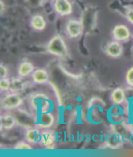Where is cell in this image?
<instances>
[{"label": "cell", "instance_id": "cell-4", "mask_svg": "<svg viewBox=\"0 0 133 157\" xmlns=\"http://www.w3.org/2000/svg\"><path fill=\"white\" fill-rule=\"evenodd\" d=\"M14 116L17 124L26 129L33 128L37 123V118H34L29 113L20 108L16 109Z\"/></svg>", "mask_w": 133, "mask_h": 157}, {"label": "cell", "instance_id": "cell-3", "mask_svg": "<svg viewBox=\"0 0 133 157\" xmlns=\"http://www.w3.org/2000/svg\"><path fill=\"white\" fill-rule=\"evenodd\" d=\"M23 99L17 93L6 94L1 100V107L5 111L16 110L23 104Z\"/></svg>", "mask_w": 133, "mask_h": 157}, {"label": "cell", "instance_id": "cell-12", "mask_svg": "<svg viewBox=\"0 0 133 157\" xmlns=\"http://www.w3.org/2000/svg\"><path fill=\"white\" fill-rule=\"evenodd\" d=\"M1 130L9 131L13 129L14 125L17 124L16 120L14 114H5L1 116Z\"/></svg>", "mask_w": 133, "mask_h": 157}, {"label": "cell", "instance_id": "cell-25", "mask_svg": "<svg viewBox=\"0 0 133 157\" xmlns=\"http://www.w3.org/2000/svg\"><path fill=\"white\" fill-rule=\"evenodd\" d=\"M127 17L129 20L133 24V9L130 10L127 13Z\"/></svg>", "mask_w": 133, "mask_h": 157}, {"label": "cell", "instance_id": "cell-16", "mask_svg": "<svg viewBox=\"0 0 133 157\" xmlns=\"http://www.w3.org/2000/svg\"><path fill=\"white\" fill-rule=\"evenodd\" d=\"M55 9L57 13L62 15L69 14L71 12V5L67 0H57Z\"/></svg>", "mask_w": 133, "mask_h": 157}, {"label": "cell", "instance_id": "cell-5", "mask_svg": "<svg viewBox=\"0 0 133 157\" xmlns=\"http://www.w3.org/2000/svg\"><path fill=\"white\" fill-rule=\"evenodd\" d=\"M55 122V117L51 112L38 113L37 117L36 126L38 129H47L54 125Z\"/></svg>", "mask_w": 133, "mask_h": 157}, {"label": "cell", "instance_id": "cell-15", "mask_svg": "<svg viewBox=\"0 0 133 157\" xmlns=\"http://www.w3.org/2000/svg\"><path fill=\"white\" fill-rule=\"evenodd\" d=\"M34 69V67L31 62L25 61L22 62L19 65L18 69V75L20 77L24 78L32 74Z\"/></svg>", "mask_w": 133, "mask_h": 157}, {"label": "cell", "instance_id": "cell-6", "mask_svg": "<svg viewBox=\"0 0 133 157\" xmlns=\"http://www.w3.org/2000/svg\"><path fill=\"white\" fill-rule=\"evenodd\" d=\"M56 136L53 132L46 129L41 132L39 144L41 146L46 147L47 149L51 148L55 144Z\"/></svg>", "mask_w": 133, "mask_h": 157}, {"label": "cell", "instance_id": "cell-9", "mask_svg": "<svg viewBox=\"0 0 133 157\" xmlns=\"http://www.w3.org/2000/svg\"><path fill=\"white\" fill-rule=\"evenodd\" d=\"M123 138L119 135L112 132L105 138L106 146L111 149H117L122 146Z\"/></svg>", "mask_w": 133, "mask_h": 157}, {"label": "cell", "instance_id": "cell-22", "mask_svg": "<svg viewBox=\"0 0 133 157\" xmlns=\"http://www.w3.org/2000/svg\"><path fill=\"white\" fill-rule=\"evenodd\" d=\"M125 109L123 113L128 114L129 116H133V101H129V103H127V105L124 107Z\"/></svg>", "mask_w": 133, "mask_h": 157}, {"label": "cell", "instance_id": "cell-1", "mask_svg": "<svg viewBox=\"0 0 133 157\" xmlns=\"http://www.w3.org/2000/svg\"><path fill=\"white\" fill-rule=\"evenodd\" d=\"M30 105L38 114L50 112L52 104L49 96L44 93H37L30 98Z\"/></svg>", "mask_w": 133, "mask_h": 157}, {"label": "cell", "instance_id": "cell-14", "mask_svg": "<svg viewBox=\"0 0 133 157\" xmlns=\"http://www.w3.org/2000/svg\"><path fill=\"white\" fill-rule=\"evenodd\" d=\"M40 133L38 128H31L27 129L25 138L27 142L31 144H35L37 143H39L40 138Z\"/></svg>", "mask_w": 133, "mask_h": 157}, {"label": "cell", "instance_id": "cell-11", "mask_svg": "<svg viewBox=\"0 0 133 157\" xmlns=\"http://www.w3.org/2000/svg\"><path fill=\"white\" fill-rule=\"evenodd\" d=\"M49 74L46 70L38 69L33 71L32 73L33 82L36 84H44L49 81Z\"/></svg>", "mask_w": 133, "mask_h": 157}, {"label": "cell", "instance_id": "cell-24", "mask_svg": "<svg viewBox=\"0 0 133 157\" xmlns=\"http://www.w3.org/2000/svg\"><path fill=\"white\" fill-rule=\"evenodd\" d=\"M127 123L129 129L130 130L131 135H133V116H131V118L129 120V121Z\"/></svg>", "mask_w": 133, "mask_h": 157}, {"label": "cell", "instance_id": "cell-21", "mask_svg": "<svg viewBox=\"0 0 133 157\" xmlns=\"http://www.w3.org/2000/svg\"><path fill=\"white\" fill-rule=\"evenodd\" d=\"M125 82L129 86L133 87V67H131L127 71L125 75Z\"/></svg>", "mask_w": 133, "mask_h": 157}, {"label": "cell", "instance_id": "cell-2", "mask_svg": "<svg viewBox=\"0 0 133 157\" xmlns=\"http://www.w3.org/2000/svg\"><path fill=\"white\" fill-rule=\"evenodd\" d=\"M47 51L53 55L64 58L68 55V48L63 39L60 36H55L47 45Z\"/></svg>", "mask_w": 133, "mask_h": 157}, {"label": "cell", "instance_id": "cell-17", "mask_svg": "<svg viewBox=\"0 0 133 157\" xmlns=\"http://www.w3.org/2000/svg\"><path fill=\"white\" fill-rule=\"evenodd\" d=\"M10 90L13 93H18L24 89V83L21 78H15L10 80Z\"/></svg>", "mask_w": 133, "mask_h": 157}, {"label": "cell", "instance_id": "cell-8", "mask_svg": "<svg viewBox=\"0 0 133 157\" xmlns=\"http://www.w3.org/2000/svg\"><path fill=\"white\" fill-rule=\"evenodd\" d=\"M111 101L114 105L123 104L126 101V94L125 90L120 87L114 89L111 94Z\"/></svg>", "mask_w": 133, "mask_h": 157}, {"label": "cell", "instance_id": "cell-19", "mask_svg": "<svg viewBox=\"0 0 133 157\" xmlns=\"http://www.w3.org/2000/svg\"><path fill=\"white\" fill-rule=\"evenodd\" d=\"M11 82L7 78H3L0 80V90L2 92H7L10 90Z\"/></svg>", "mask_w": 133, "mask_h": 157}, {"label": "cell", "instance_id": "cell-7", "mask_svg": "<svg viewBox=\"0 0 133 157\" xmlns=\"http://www.w3.org/2000/svg\"><path fill=\"white\" fill-rule=\"evenodd\" d=\"M123 49L122 45L119 42L113 41L108 44L105 49V52L108 56L113 58H117L122 55Z\"/></svg>", "mask_w": 133, "mask_h": 157}, {"label": "cell", "instance_id": "cell-20", "mask_svg": "<svg viewBox=\"0 0 133 157\" xmlns=\"http://www.w3.org/2000/svg\"><path fill=\"white\" fill-rule=\"evenodd\" d=\"M29 142H24V141H20L18 142L14 147L15 150H31L33 149L32 146L30 145Z\"/></svg>", "mask_w": 133, "mask_h": 157}, {"label": "cell", "instance_id": "cell-13", "mask_svg": "<svg viewBox=\"0 0 133 157\" xmlns=\"http://www.w3.org/2000/svg\"><path fill=\"white\" fill-rule=\"evenodd\" d=\"M83 26L77 20H70L67 25V31L71 38H77L82 33Z\"/></svg>", "mask_w": 133, "mask_h": 157}, {"label": "cell", "instance_id": "cell-23", "mask_svg": "<svg viewBox=\"0 0 133 157\" xmlns=\"http://www.w3.org/2000/svg\"><path fill=\"white\" fill-rule=\"evenodd\" d=\"M7 74L8 71L7 67L5 65H3V63H2L1 65H0V76H1V78H7Z\"/></svg>", "mask_w": 133, "mask_h": 157}, {"label": "cell", "instance_id": "cell-10", "mask_svg": "<svg viewBox=\"0 0 133 157\" xmlns=\"http://www.w3.org/2000/svg\"><path fill=\"white\" fill-rule=\"evenodd\" d=\"M129 29L123 25H119L115 27L113 30L114 38L118 41H125L130 37Z\"/></svg>", "mask_w": 133, "mask_h": 157}, {"label": "cell", "instance_id": "cell-18", "mask_svg": "<svg viewBox=\"0 0 133 157\" xmlns=\"http://www.w3.org/2000/svg\"><path fill=\"white\" fill-rule=\"evenodd\" d=\"M32 27L38 31H42L46 27V21L44 17L41 16H35L33 17L31 21Z\"/></svg>", "mask_w": 133, "mask_h": 157}]
</instances>
